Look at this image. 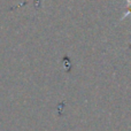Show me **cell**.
<instances>
[{
	"label": "cell",
	"instance_id": "cell-1",
	"mask_svg": "<svg viewBox=\"0 0 131 131\" xmlns=\"http://www.w3.org/2000/svg\"><path fill=\"white\" fill-rule=\"evenodd\" d=\"M125 1H127V4H128V7H127V8H128V12L122 16V20H124L127 16L131 15V0H125Z\"/></svg>",
	"mask_w": 131,
	"mask_h": 131
}]
</instances>
